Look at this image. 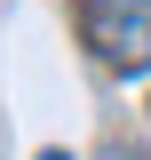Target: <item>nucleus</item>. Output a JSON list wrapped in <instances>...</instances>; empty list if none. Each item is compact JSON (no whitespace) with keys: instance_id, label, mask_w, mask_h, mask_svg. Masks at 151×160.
Wrapping results in <instances>:
<instances>
[{"instance_id":"3","label":"nucleus","mask_w":151,"mask_h":160,"mask_svg":"<svg viewBox=\"0 0 151 160\" xmlns=\"http://www.w3.org/2000/svg\"><path fill=\"white\" fill-rule=\"evenodd\" d=\"M143 112H151V96H143Z\"/></svg>"},{"instance_id":"2","label":"nucleus","mask_w":151,"mask_h":160,"mask_svg":"<svg viewBox=\"0 0 151 160\" xmlns=\"http://www.w3.org/2000/svg\"><path fill=\"white\" fill-rule=\"evenodd\" d=\"M40 160H72V152H56V144H48V152H40Z\"/></svg>"},{"instance_id":"1","label":"nucleus","mask_w":151,"mask_h":160,"mask_svg":"<svg viewBox=\"0 0 151 160\" xmlns=\"http://www.w3.org/2000/svg\"><path fill=\"white\" fill-rule=\"evenodd\" d=\"M80 24L103 64L151 72V0H80Z\"/></svg>"}]
</instances>
